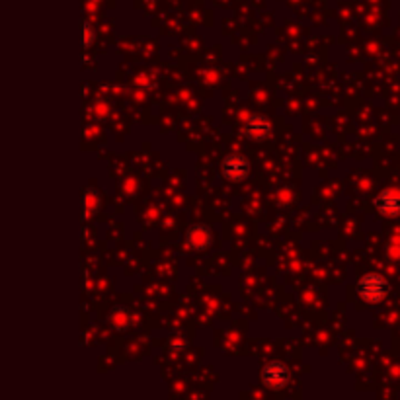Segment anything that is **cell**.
Here are the masks:
<instances>
[{"instance_id": "8", "label": "cell", "mask_w": 400, "mask_h": 400, "mask_svg": "<svg viewBox=\"0 0 400 400\" xmlns=\"http://www.w3.org/2000/svg\"><path fill=\"white\" fill-rule=\"evenodd\" d=\"M92 43V30H90V26H84V45L88 47Z\"/></svg>"}, {"instance_id": "1", "label": "cell", "mask_w": 400, "mask_h": 400, "mask_svg": "<svg viewBox=\"0 0 400 400\" xmlns=\"http://www.w3.org/2000/svg\"><path fill=\"white\" fill-rule=\"evenodd\" d=\"M358 291L367 303H381L389 293V283L379 274H365L358 281Z\"/></svg>"}, {"instance_id": "4", "label": "cell", "mask_w": 400, "mask_h": 400, "mask_svg": "<svg viewBox=\"0 0 400 400\" xmlns=\"http://www.w3.org/2000/svg\"><path fill=\"white\" fill-rule=\"evenodd\" d=\"M211 238H213V233L207 225H195L188 231L185 235V240L188 244L194 248V250H203L211 244Z\"/></svg>"}, {"instance_id": "5", "label": "cell", "mask_w": 400, "mask_h": 400, "mask_svg": "<svg viewBox=\"0 0 400 400\" xmlns=\"http://www.w3.org/2000/svg\"><path fill=\"white\" fill-rule=\"evenodd\" d=\"M264 383L267 387H274V389H279L288 383L289 371L283 363H269L264 367Z\"/></svg>"}, {"instance_id": "6", "label": "cell", "mask_w": 400, "mask_h": 400, "mask_svg": "<svg viewBox=\"0 0 400 400\" xmlns=\"http://www.w3.org/2000/svg\"><path fill=\"white\" fill-rule=\"evenodd\" d=\"M244 133L250 139H266L267 133H269V124L264 117H252V119H248Z\"/></svg>"}, {"instance_id": "2", "label": "cell", "mask_w": 400, "mask_h": 400, "mask_svg": "<svg viewBox=\"0 0 400 400\" xmlns=\"http://www.w3.org/2000/svg\"><path fill=\"white\" fill-rule=\"evenodd\" d=\"M223 176L231 182H240L248 176V162L242 154H228L223 162Z\"/></svg>"}, {"instance_id": "7", "label": "cell", "mask_w": 400, "mask_h": 400, "mask_svg": "<svg viewBox=\"0 0 400 400\" xmlns=\"http://www.w3.org/2000/svg\"><path fill=\"white\" fill-rule=\"evenodd\" d=\"M98 206H100V197H98V194H96L94 190H90V192L86 194V199H84V211H86V215L92 213V207L98 209Z\"/></svg>"}, {"instance_id": "3", "label": "cell", "mask_w": 400, "mask_h": 400, "mask_svg": "<svg viewBox=\"0 0 400 400\" xmlns=\"http://www.w3.org/2000/svg\"><path fill=\"white\" fill-rule=\"evenodd\" d=\"M375 206L385 217H399L400 215V192L399 190H387L377 197Z\"/></svg>"}]
</instances>
